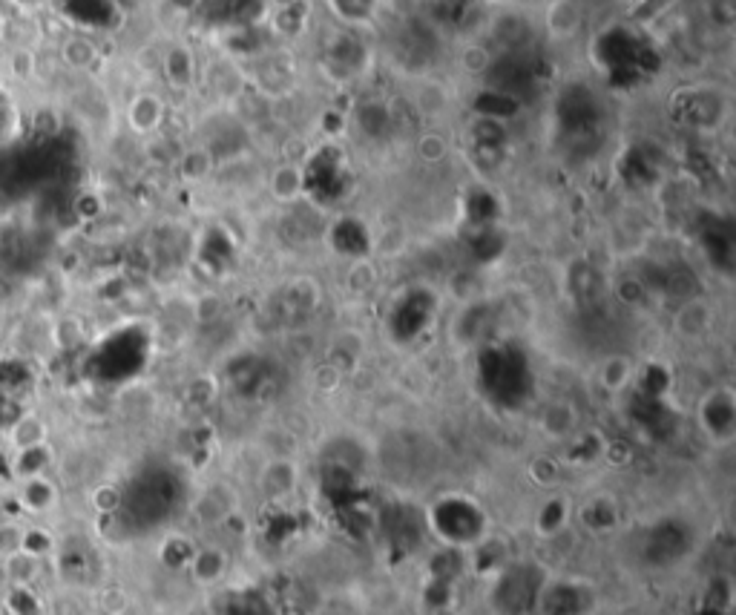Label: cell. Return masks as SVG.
Here are the masks:
<instances>
[{"label": "cell", "instance_id": "cell-6", "mask_svg": "<svg viewBox=\"0 0 736 615\" xmlns=\"http://www.w3.org/2000/svg\"><path fill=\"white\" fill-rule=\"evenodd\" d=\"M161 121V107L153 95H138L130 104V127L136 133H150Z\"/></svg>", "mask_w": 736, "mask_h": 615}, {"label": "cell", "instance_id": "cell-8", "mask_svg": "<svg viewBox=\"0 0 736 615\" xmlns=\"http://www.w3.org/2000/svg\"><path fill=\"white\" fill-rule=\"evenodd\" d=\"M23 529L26 526L18 521H0V561H6L9 555L21 552Z\"/></svg>", "mask_w": 736, "mask_h": 615}, {"label": "cell", "instance_id": "cell-3", "mask_svg": "<svg viewBox=\"0 0 736 615\" xmlns=\"http://www.w3.org/2000/svg\"><path fill=\"white\" fill-rule=\"evenodd\" d=\"M49 466H52V449H49V443L23 449V452H12V457H9V469H12V478L15 480L46 475Z\"/></svg>", "mask_w": 736, "mask_h": 615}, {"label": "cell", "instance_id": "cell-7", "mask_svg": "<svg viewBox=\"0 0 736 615\" xmlns=\"http://www.w3.org/2000/svg\"><path fill=\"white\" fill-rule=\"evenodd\" d=\"M52 549H55V538H52V532H46L44 526H26V529H23L21 552L32 555V558H38V561H44Z\"/></svg>", "mask_w": 736, "mask_h": 615}, {"label": "cell", "instance_id": "cell-4", "mask_svg": "<svg viewBox=\"0 0 736 615\" xmlns=\"http://www.w3.org/2000/svg\"><path fill=\"white\" fill-rule=\"evenodd\" d=\"M38 567H41V561L26 555V552H15L6 561H0V570L6 575L9 587H32L38 578Z\"/></svg>", "mask_w": 736, "mask_h": 615}, {"label": "cell", "instance_id": "cell-5", "mask_svg": "<svg viewBox=\"0 0 736 615\" xmlns=\"http://www.w3.org/2000/svg\"><path fill=\"white\" fill-rule=\"evenodd\" d=\"M61 61L67 64L69 69H90L95 61H98V49L92 44L87 35H69L61 44Z\"/></svg>", "mask_w": 736, "mask_h": 615}, {"label": "cell", "instance_id": "cell-2", "mask_svg": "<svg viewBox=\"0 0 736 615\" xmlns=\"http://www.w3.org/2000/svg\"><path fill=\"white\" fill-rule=\"evenodd\" d=\"M18 501L29 515H46L58 506V486L49 475L18 480Z\"/></svg>", "mask_w": 736, "mask_h": 615}, {"label": "cell", "instance_id": "cell-1", "mask_svg": "<svg viewBox=\"0 0 736 615\" xmlns=\"http://www.w3.org/2000/svg\"><path fill=\"white\" fill-rule=\"evenodd\" d=\"M49 443V426L38 411H23L6 426V446L9 452H23L32 446Z\"/></svg>", "mask_w": 736, "mask_h": 615}, {"label": "cell", "instance_id": "cell-9", "mask_svg": "<svg viewBox=\"0 0 736 615\" xmlns=\"http://www.w3.org/2000/svg\"><path fill=\"white\" fill-rule=\"evenodd\" d=\"M3 29H6V21L0 18V38H3Z\"/></svg>", "mask_w": 736, "mask_h": 615}]
</instances>
